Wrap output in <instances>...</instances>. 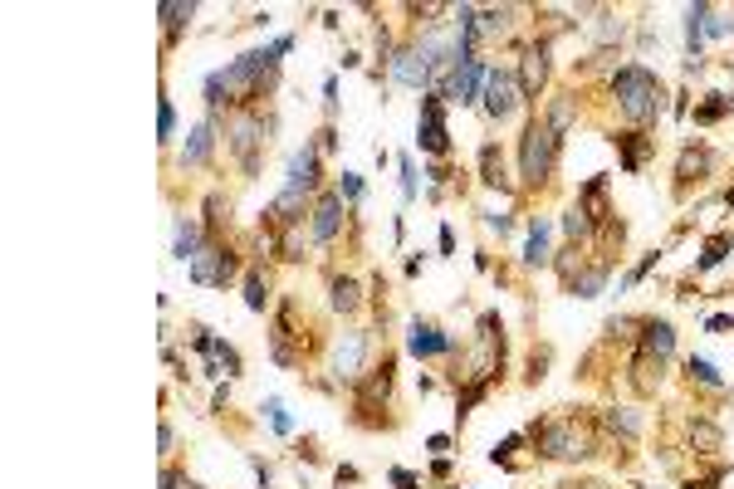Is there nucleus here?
Returning a JSON list of instances; mask_svg holds the SVG:
<instances>
[{
  "label": "nucleus",
  "mask_w": 734,
  "mask_h": 489,
  "mask_svg": "<svg viewBox=\"0 0 734 489\" xmlns=\"http://www.w3.org/2000/svg\"><path fill=\"white\" fill-rule=\"evenodd\" d=\"M294 50V34H280V40L260 44V50H245L240 59H231L225 69H215V74H206V83H201V99H206L211 118L231 103L235 113H250L260 99H270L274 89H280V64L284 54Z\"/></svg>",
  "instance_id": "nucleus-1"
},
{
  "label": "nucleus",
  "mask_w": 734,
  "mask_h": 489,
  "mask_svg": "<svg viewBox=\"0 0 734 489\" xmlns=\"http://www.w3.org/2000/svg\"><path fill=\"white\" fill-rule=\"evenodd\" d=\"M612 99H617L622 118L636 127L656 123V118L666 113V89H661V79L646 64H622L617 74H612Z\"/></svg>",
  "instance_id": "nucleus-2"
},
{
  "label": "nucleus",
  "mask_w": 734,
  "mask_h": 489,
  "mask_svg": "<svg viewBox=\"0 0 734 489\" xmlns=\"http://www.w3.org/2000/svg\"><path fill=\"white\" fill-rule=\"evenodd\" d=\"M558 172V133L544 123V118H529L524 137H520V182L529 191H544Z\"/></svg>",
  "instance_id": "nucleus-3"
},
{
  "label": "nucleus",
  "mask_w": 734,
  "mask_h": 489,
  "mask_svg": "<svg viewBox=\"0 0 734 489\" xmlns=\"http://www.w3.org/2000/svg\"><path fill=\"white\" fill-rule=\"evenodd\" d=\"M280 127V118H260L255 108L250 113H231L225 118V147L240 157V166H245V176H255L260 172V152L270 147V133Z\"/></svg>",
  "instance_id": "nucleus-4"
},
{
  "label": "nucleus",
  "mask_w": 734,
  "mask_h": 489,
  "mask_svg": "<svg viewBox=\"0 0 734 489\" xmlns=\"http://www.w3.org/2000/svg\"><path fill=\"white\" fill-rule=\"evenodd\" d=\"M529 436H534V450L544 460H587L593 456V436L577 431V421H558L553 416V421H539Z\"/></svg>",
  "instance_id": "nucleus-5"
},
{
  "label": "nucleus",
  "mask_w": 734,
  "mask_h": 489,
  "mask_svg": "<svg viewBox=\"0 0 734 489\" xmlns=\"http://www.w3.org/2000/svg\"><path fill=\"white\" fill-rule=\"evenodd\" d=\"M186 274L196 284H206V289H225V284L240 274V255L225 240H215V235H206V245H201V255L186 265Z\"/></svg>",
  "instance_id": "nucleus-6"
},
{
  "label": "nucleus",
  "mask_w": 734,
  "mask_h": 489,
  "mask_svg": "<svg viewBox=\"0 0 734 489\" xmlns=\"http://www.w3.org/2000/svg\"><path fill=\"white\" fill-rule=\"evenodd\" d=\"M416 147L426 157H446L451 152V127H446V99L436 89L421 93V113H416Z\"/></svg>",
  "instance_id": "nucleus-7"
},
{
  "label": "nucleus",
  "mask_w": 734,
  "mask_h": 489,
  "mask_svg": "<svg viewBox=\"0 0 734 489\" xmlns=\"http://www.w3.org/2000/svg\"><path fill=\"white\" fill-rule=\"evenodd\" d=\"M485 79H490V64H485L480 54H471V59H461V64L451 69L446 83H441L436 93H441L446 103H461V108H465V103H480V93H485Z\"/></svg>",
  "instance_id": "nucleus-8"
},
{
  "label": "nucleus",
  "mask_w": 734,
  "mask_h": 489,
  "mask_svg": "<svg viewBox=\"0 0 734 489\" xmlns=\"http://www.w3.org/2000/svg\"><path fill=\"white\" fill-rule=\"evenodd\" d=\"M480 103H485V118H490V123H510V118L524 108L520 79H514V74H504V69H490V79H485V93H480Z\"/></svg>",
  "instance_id": "nucleus-9"
},
{
  "label": "nucleus",
  "mask_w": 734,
  "mask_h": 489,
  "mask_svg": "<svg viewBox=\"0 0 734 489\" xmlns=\"http://www.w3.org/2000/svg\"><path fill=\"white\" fill-rule=\"evenodd\" d=\"M367 348H372V333H367V328L343 333V343H338V348H333V357H329V372L338 377V381H348V387H357V381L367 377V372H363Z\"/></svg>",
  "instance_id": "nucleus-10"
},
{
  "label": "nucleus",
  "mask_w": 734,
  "mask_h": 489,
  "mask_svg": "<svg viewBox=\"0 0 734 489\" xmlns=\"http://www.w3.org/2000/svg\"><path fill=\"white\" fill-rule=\"evenodd\" d=\"M406 353L421 357V362H431V357H451L455 338L441 324H431V318H412V324H406Z\"/></svg>",
  "instance_id": "nucleus-11"
},
{
  "label": "nucleus",
  "mask_w": 734,
  "mask_h": 489,
  "mask_svg": "<svg viewBox=\"0 0 734 489\" xmlns=\"http://www.w3.org/2000/svg\"><path fill=\"white\" fill-rule=\"evenodd\" d=\"M191 333H196V338H191V343H196V353L201 357H206V372L211 377H240V372H245V362H240V353L231 348V343H225V338H215V333L211 328H191Z\"/></svg>",
  "instance_id": "nucleus-12"
},
{
  "label": "nucleus",
  "mask_w": 734,
  "mask_h": 489,
  "mask_svg": "<svg viewBox=\"0 0 734 489\" xmlns=\"http://www.w3.org/2000/svg\"><path fill=\"white\" fill-rule=\"evenodd\" d=\"M319 142H304V152H294V162H289V182L284 191L289 196H304V201H314L319 196Z\"/></svg>",
  "instance_id": "nucleus-13"
},
{
  "label": "nucleus",
  "mask_w": 734,
  "mask_h": 489,
  "mask_svg": "<svg viewBox=\"0 0 734 489\" xmlns=\"http://www.w3.org/2000/svg\"><path fill=\"white\" fill-rule=\"evenodd\" d=\"M338 225H343V196H338V191H319V196H314V216H309V235H314V245H333Z\"/></svg>",
  "instance_id": "nucleus-14"
},
{
  "label": "nucleus",
  "mask_w": 734,
  "mask_h": 489,
  "mask_svg": "<svg viewBox=\"0 0 734 489\" xmlns=\"http://www.w3.org/2000/svg\"><path fill=\"white\" fill-rule=\"evenodd\" d=\"M636 353L666 367L671 357H676V328H671L666 318H642V348H636Z\"/></svg>",
  "instance_id": "nucleus-15"
},
{
  "label": "nucleus",
  "mask_w": 734,
  "mask_h": 489,
  "mask_svg": "<svg viewBox=\"0 0 734 489\" xmlns=\"http://www.w3.org/2000/svg\"><path fill=\"white\" fill-rule=\"evenodd\" d=\"M544 83H548V44H529L524 59H520V93H524V103L539 99Z\"/></svg>",
  "instance_id": "nucleus-16"
},
{
  "label": "nucleus",
  "mask_w": 734,
  "mask_h": 489,
  "mask_svg": "<svg viewBox=\"0 0 734 489\" xmlns=\"http://www.w3.org/2000/svg\"><path fill=\"white\" fill-rule=\"evenodd\" d=\"M211 152H215V118H201V123L186 133L176 166H182V172H186V166H206V162H211Z\"/></svg>",
  "instance_id": "nucleus-17"
},
{
  "label": "nucleus",
  "mask_w": 734,
  "mask_h": 489,
  "mask_svg": "<svg viewBox=\"0 0 734 489\" xmlns=\"http://www.w3.org/2000/svg\"><path fill=\"white\" fill-rule=\"evenodd\" d=\"M191 15H196V5H191V0H162V5H157L162 44H167V50H176V44H182V34H186V25H191Z\"/></svg>",
  "instance_id": "nucleus-18"
},
{
  "label": "nucleus",
  "mask_w": 734,
  "mask_h": 489,
  "mask_svg": "<svg viewBox=\"0 0 734 489\" xmlns=\"http://www.w3.org/2000/svg\"><path fill=\"white\" fill-rule=\"evenodd\" d=\"M710 172H715V152L710 147H685L681 162H676V186L685 191L691 182H705Z\"/></svg>",
  "instance_id": "nucleus-19"
},
{
  "label": "nucleus",
  "mask_w": 734,
  "mask_h": 489,
  "mask_svg": "<svg viewBox=\"0 0 734 489\" xmlns=\"http://www.w3.org/2000/svg\"><path fill=\"white\" fill-rule=\"evenodd\" d=\"M612 142L622 147V172H642V162L656 152V137H646V133H617Z\"/></svg>",
  "instance_id": "nucleus-20"
},
{
  "label": "nucleus",
  "mask_w": 734,
  "mask_h": 489,
  "mask_svg": "<svg viewBox=\"0 0 734 489\" xmlns=\"http://www.w3.org/2000/svg\"><path fill=\"white\" fill-rule=\"evenodd\" d=\"M201 245H206V230H201V225L191 221V216H176V240H172V255H176V259H186V265H191V259L201 255Z\"/></svg>",
  "instance_id": "nucleus-21"
},
{
  "label": "nucleus",
  "mask_w": 734,
  "mask_h": 489,
  "mask_svg": "<svg viewBox=\"0 0 734 489\" xmlns=\"http://www.w3.org/2000/svg\"><path fill=\"white\" fill-rule=\"evenodd\" d=\"M329 304H333V314H357V308H363V289H357V279L333 274V279H329Z\"/></svg>",
  "instance_id": "nucleus-22"
},
{
  "label": "nucleus",
  "mask_w": 734,
  "mask_h": 489,
  "mask_svg": "<svg viewBox=\"0 0 734 489\" xmlns=\"http://www.w3.org/2000/svg\"><path fill=\"white\" fill-rule=\"evenodd\" d=\"M685 377H691L695 387H705V391H729V381L720 377V367L710 362V357H685Z\"/></svg>",
  "instance_id": "nucleus-23"
},
{
  "label": "nucleus",
  "mask_w": 734,
  "mask_h": 489,
  "mask_svg": "<svg viewBox=\"0 0 734 489\" xmlns=\"http://www.w3.org/2000/svg\"><path fill=\"white\" fill-rule=\"evenodd\" d=\"M480 182H485V186H500V191H510V172H504V157H500L495 142H485V147H480Z\"/></svg>",
  "instance_id": "nucleus-24"
},
{
  "label": "nucleus",
  "mask_w": 734,
  "mask_h": 489,
  "mask_svg": "<svg viewBox=\"0 0 734 489\" xmlns=\"http://www.w3.org/2000/svg\"><path fill=\"white\" fill-rule=\"evenodd\" d=\"M514 5H500V10H480V40H504L514 30Z\"/></svg>",
  "instance_id": "nucleus-25"
},
{
  "label": "nucleus",
  "mask_w": 734,
  "mask_h": 489,
  "mask_svg": "<svg viewBox=\"0 0 734 489\" xmlns=\"http://www.w3.org/2000/svg\"><path fill=\"white\" fill-rule=\"evenodd\" d=\"M524 265L529 269H539V265H548V221H529V245H524Z\"/></svg>",
  "instance_id": "nucleus-26"
},
{
  "label": "nucleus",
  "mask_w": 734,
  "mask_h": 489,
  "mask_svg": "<svg viewBox=\"0 0 734 489\" xmlns=\"http://www.w3.org/2000/svg\"><path fill=\"white\" fill-rule=\"evenodd\" d=\"M720 446H725V436H720L715 421H691V450L695 456H715Z\"/></svg>",
  "instance_id": "nucleus-27"
},
{
  "label": "nucleus",
  "mask_w": 734,
  "mask_h": 489,
  "mask_svg": "<svg viewBox=\"0 0 734 489\" xmlns=\"http://www.w3.org/2000/svg\"><path fill=\"white\" fill-rule=\"evenodd\" d=\"M603 284H607V265H593V269L573 274L568 294H577V299H597V294H603Z\"/></svg>",
  "instance_id": "nucleus-28"
},
{
  "label": "nucleus",
  "mask_w": 734,
  "mask_h": 489,
  "mask_svg": "<svg viewBox=\"0 0 734 489\" xmlns=\"http://www.w3.org/2000/svg\"><path fill=\"white\" fill-rule=\"evenodd\" d=\"M245 308L250 314H264V308H270V274H260V269L245 274Z\"/></svg>",
  "instance_id": "nucleus-29"
},
{
  "label": "nucleus",
  "mask_w": 734,
  "mask_h": 489,
  "mask_svg": "<svg viewBox=\"0 0 734 489\" xmlns=\"http://www.w3.org/2000/svg\"><path fill=\"white\" fill-rule=\"evenodd\" d=\"M607 431L622 436V440H636V436H642V416H636L632 407H612L607 411Z\"/></svg>",
  "instance_id": "nucleus-30"
},
{
  "label": "nucleus",
  "mask_w": 734,
  "mask_h": 489,
  "mask_svg": "<svg viewBox=\"0 0 734 489\" xmlns=\"http://www.w3.org/2000/svg\"><path fill=\"white\" fill-rule=\"evenodd\" d=\"M573 113H577V103L568 99V93H558V99H553V103H548V113H544V123H548V127H553V133H558V137H563V133H568V127H573Z\"/></svg>",
  "instance_id": "nucleus-31"
},
{
  "label": "nucleus",
  "mask_w": 734,
  "mask_h": 489,
  "mask_svg": "<svg viewBox=\"0 0 734 489\" xmlns=\"http://www.w3.org/2000/svg\"><path fill=\"white\" fill-rule=\"evenodd\" d=\"M734 249V235H710L705 240V249H701V259H695V274H705V269H715L720 259H725Z\"/></svg>",
  "instance_id": "nucleus-32"
},
{
  "label": "nucleus",
  "mask_w": 734,
  "mask_h": 489,
  "mask_svg": "<svg viewBox=\"0 0 734 489\" xmlns=\"http://www.w3.org/2000/svg\"><path fill=\"white\" fill-rule=\"evenodd\" d=\"M734 108V99H725V93H705V103L695 108V127H710V123H720Z\"/></svg>",
  "instance_id": "nucleus-33"
},
{
  "label": "nucleus",
  "mask_w": 734,
  "mask_h": 489,
  "mask_svg": "<svg viewBox=\"0 0 734 489\" xmlns=\"http://www.w3.org/2000/svg\"><path fill=\"white\" fill-rule=\"evenodd\" d=\"M563 230H568V240H587V235L597 230V225H593V216H587V211L573 201V206H568V216H563Z\"/></svg>",
  "instance_id": "nucleus-34"
},
{
  "label": "nucleus",
  "mask_w": 734,
  "mask_h": 489,
  "mask_svg": "<svg viewBox=\"0 0 734 489\" xmlns=\"http://www.w3.org/2000/svg\"><path fill=\"white\" fill-rule=\"evenodd\" d=\"M172 137H176V108H172V99L162 93V103H157V142L167 147Z\"/></svg>",
  "instance_id": "nucleus-35"
},
{
  "label": "nucleus",
  "mask_w": 734,
  "mask_h": 489,
  "mask_svg": "<svg viewBox=\"0 0 734 489\" xmlns=\"http://www.w3.org/2000/svg\"><path fill=\"white\" fill-rule=\"evenodd\" d=\"M338 196L348 201V206H357V201H363V176H357V172H343V176H338Z\"/></svg>",
  "instance_id": "nucleus-36"
},
{
  "label": "nucleus",
  "mask_w": 734,
  "mask_h": 489,
  "mask_svg": "<svg viewBox=\"0 0 734 489\" xmlns=\"http://www.w3.org/2000/svg\"><path fill=\"white\" fill-rule=\"evenodd\" d=\"M656 259H661V255H656V249H652V255H646V259H642V265H632L627 274H622V284H617V289H632V284H642V279H646V274H652V269H656Z\"/></svg>",
  "instance_id": "nucleus-37"
},
{
  "label": "nucleus",
  "mask_w": 734,
  "mask_h": 489,
  "mask_svg": "<svg viewBox=\"0 0 734 489\" xmlns=\"http://www.w3.org/2000/svg\"><path fill=\"white\" fill-rule=\"evenodd\" d=\"M264 416H270V426H274V431H280V436H289V416H284V401L280 397H264V407H260Z\"/></svg>",
  "instance_id": "nucleus-38"
},
{
  "label": "nucleus",
  "mask_w": 734,
  "mask_h": 489,
  "mask_svg": "<svg viewBox=\"0 0 734 489\" xmlns=\"http://www.w3.org/2000/svg\"><path fill=\"white\" fill-rule=\"evenodd\" d=\"M396 166H402V196L416 201V166H412V157H396Z\"/></svg>",
  "instance_id": "nucleus-39"
},
{
  "label": "nucleus",
  "mask_w": 734,
  "mask_h": 489,
  "mask_svg": "<svg viewBox=\"0 0 734 489\" xmlns=\"http://www.w3.org/2000/svg\"><path fill=\"white\" fill-rule=\"evenodd\" d=\"M162 489H201V484H191V480H186V470L167 465V470H162Z\"/></svg>",
  "instance_id": "nucleus-40"
},
{
  "label": "nucleus",
  "mask_w": 734,
  "mask_h": 489,
  "mask_svg": "<svg viewBox=\"0 0 734 489\" xmlns=\"http://www.w3.org/2000/svg\"><path fill=\"white\" fill-rule=\"evenodd\" d=\"M323 113H329V118L338 113V79H333V74L323 79Z\"/></svg>",
  "instance_id": "nucleus-41"
},
{
  "label": "nucleus",
  "mask_w": 734,
  "mask_h": 489,
  "mask_svg": "<svg viewBox=\"0 0 734 489\" xmlns=\"http://www.w3.org/2000/svg\"><path fill=\"white\" fill-rule=\"evenodd\" d=\"M392 484H396V489H416V475H412V470H402V465H396V470H392Z\"/></svg>",
  "instance_id": "nucleus-42"
},
{
  "label": "nucleus",
  "mask_w": 734,
  "mask_h": 489,
  "mask_svg": "<svg viewBox=\"0 0 734 489\" xmlns=\"http://www.w3.org/2000/svg\"><path fill=\"white\" fill-rule=\"evenodd\" d=\"M333 147H338V133H333V123H329V127L319 133V152H333Z\"/></svg>",
  "instance_id": "nucleus-43"
},
{
  "label": "nucleus",
  "mask_w": 734,
  "mask_h": 489,
  "mask_svg": "<svg viewBox=\"0 0 734 489\" xmlns=\"http://www.w3.org/2000/svg\"><path fill=\"white\" fill-rule=\"evenodd\" d=\"M485 225H490V230H500V235H510V230H514V221H510V216H485Z\"/></svg>",
  "instance_id": "nucleus-44"
},
{
  "label": "nucleus",
  "mask_w": 734,
  "mask_h": 489,
  "mask_svg": "<svg viewBox=\"0 0 734 489\" xmlns=\"http://www.w3.org/2000/svg\"><path fill=\"white\" fill-rule=\"evenodd\" d=\"M720 475H725V470H715V475H705V480H685V489H715V484H720Z\"/></svg>",
  "instance_id": "nucleus-45"
},
{
  "label": "nucleus",
  "mask_w": 734,
  "mask_h": 489,
  "mask_svg": "<svg viewBox=\"0 0 734 489\" xmlns=\"http://www.w3.org/2000/svg\"><path fill=\"white\" fill-rule=\"evenodd\" d=\"M250 465H255V480H260V489H270V480H274V475H270V465H264V460H250Z\"/></svg>",
  "instance_id": "nucleus-46"
},
{
  "label": "nucleus",
  "mask_w": 734,
  "mask_h": 489,
  "mask_svg": "<svg viewBox=\"0 0 734 489\" xmlns=\"http://www.w3.org/2000/svg\"><path fill=\"white\" fill-rule=\"evenodd\" d=\"M441 255H455V235H451V225H441Z\"/></svg>",
  "instance_id": "nucleus-47"
},
{
  "label": "nucleus",
  "mask_w": 734,
  "mask_h": 489,
  "mask_svg": "<svg viewBox=\"0 0 734 489\" xmlns=\"http://www.w3.org/2000/svg\"><path fill=\"white\" fill-rule=\"evenodd\" d=\"M426 450H436V456H446V450H451V436H431V440H426Z\"/></svg>",
  "instance_id": "nucleus-48"
},
{
  "label": "nucleus",
  "mask_w": 734,
  "mask_h": 489,
  "mask_svg": "<svg viewBox=\"0 0 734 489\" xmlns=\"http://www.w3.org/2000/svg\"><path fill=\"white\" fill-rule=\"evenodd\" d=\"M157 446H162V456L172 450V426H167V421H162V431H157Z\"/></svg>",
  "instance_id": "nucleus-49"
}]
</instances>
